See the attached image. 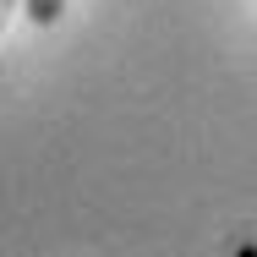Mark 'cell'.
<instances>
[{
	"instance_id": "6da1fadb",
	"label": "cell",
	"mask_w": 257,
	"mask_h": 257,
	"mask_svg": "<svg viewBox=\"0 0 257 257\" xmlns=\"http://www.w3.org/2000/svg\"><path fill=\"white\" fill-rule=\"evenodd\" d=\"M22 11H28V22H33V28H55V22H60V11H66V0H22Z\"/></svg>"
},
{
	"instance_id": "7a4b0ae2",
	"label": "cell",
	"mask_w": 257,
	"mask_h": 257,
	"mask_svg": "<svg viewBox=\"0 0 257 257\" xmlns=\"http://www.w3.org/2000/svg\"><path fill=\"white\" fill-rule=\"evenodd\" d=\"M17 6H22V0H0V33L11 28V11H17Z\"/></svg>"
}]
</instances>
